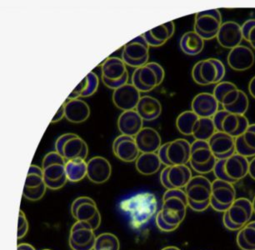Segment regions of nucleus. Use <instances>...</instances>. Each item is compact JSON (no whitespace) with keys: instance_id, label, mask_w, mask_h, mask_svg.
<instances>
[{"instance_id":"37","label":"nucleus","mask_w":255,"mask_h":250,"mask_svg":"<svg viewBox=\"0 0 255 250\" xmlns=\"http://www.w3.org/2000/svg\"><path fill=\"white\" fill-rule=\"evenodd\" d=\"M160 159L157 153H141L135 161L136 169L143 175H153L160 169Z\"/></svg>"},{"instance_id":"54","label":"nucleus","mask_w":255,"mask_h":250,"mask_svg":"<svg viewBox=\"0 0 255 250\" xmlns=\"http://www.w3.org/2000/svg\"></svg>"},{"instance_id":"23","label":"nucleus","mask_w":255,"mask_h":250,"mask_svg":"<svg viewBox=\"0 0 255 250\" xmlns=\"http://www.w3.org/2000/svg\"><path fill=\"white\" fill-rule=\"evenodd\" d=\"M219 44L225 49H235L241 45L243 39L241 26L234 21H227L222 23L217 37Z\"/></svg>"},{"instance_id":"2","label":"nucleus","mask_w":255,"mask_h":250,"mask_svg":"<svg viewBox=\"0 0 255 250\" xmlns=\"http://www.w3.org/2000/svg\"><path fill=\"white\" fill-rule=\"evenodd\" d=\"M188 208L184 189H169L163 194L162 210L158 213L167 225L177 230L186 217Z\"/></svg>"},{"instance_id":"18","label":"nucleus","mask_w":255,"mask_h":250,"mask_svg":"<svg viewBox=\"0 0 255 250\" xmlns=\"http://www.w3.org/2000/svg\"><path fill=\"white\" fill-rule=\"evenodd\" d=\"M96 238L90 225L76 221L70 230L69 246L72 250H94Z\"/></svg>"},{"instance_id":"52","label":"nucleus","mask_w":255,"mask_h":250,"mask_svg":"<svg viewBox=\"0 0 255 250\" xmlns=\"http://www.w3.org/2000/svg\"><path fill=\"white\" fill-rule=\"evenodd\" d=\"M161 250H181L179 248L175 247V246H168V247L163 248Z\"/></svg>"},{"instance_id":"9","label":"nucleus","mask_w":255,"mask_h":250,"mask_svg":"<svg viewBox=\"0 0 255 250\" xmlns=\"http://www.w3.org/2000/svg\"><path fill=\"white\" fill-rule=\"evenodd\" d=\"M101 74L104 85L110 90H115L128 84V71L122 59L110 57L101 65Z\"/></svg>"},{"instance_id":"50","label":"nucleus","mask_w":255,"mask_h":250,"mask_svg":"<svg viewBox=\"0 0 255 250\" xmlns=\"http://www.w3.org/2000/svg\"><path fill=\"white\" fill-rule=\"evenodd\" d=\"M249 91H250V95L255 99V76L250 79V84H249Z\"/></svg>"},{"instance_id":"15","label":"nucleus","mask_w":255,"mask_h":250,"mask_svg":"<svg viewBox=\"0 0 255 250\" xmlns=\"http://www.w3.org/2000/svg\"><path fill=\"white\" fill-rule=\"evenodd\" d=\"M121 59L126 65L135 69L148 64L149 46L143 38V34L125 44L123 48Z\"/></svg>"},{"instance_id":"13","label":"nucleus","mask_w":255,"mask_h":250,"mask_svg":"<svg viewBox=\"0 0 255 250\" xmlns=\"http://www.w3.org/2000/svg\"><path fill=\"white\" fill-rule=\"evenodd\" d=\"M71 214L78 222L86 223L96 230L101 225V215L97 204L90 197L81 196L74 199L71 204Z\"/></svg>"},{"instance_id":"4","label":"nucleus","mask_w":255,"mask_h":250,"mask_svg":"<svg viewBox=\"0 0 255 250\" xmlns=\"http://www.w3.org/2000/svg\"><path fill=\"white\" fill-rule=\"evenodd\" d=\"M249 158L235 153L230 158L218 160L214 169L216 179L235 184L249 174Z\"/></svg>"},{"instance_id":"43","label":"nucleus","mask_w":255,"mask_h":250,"mask_svg":"<svg viewBox=\"0 0 255 250\" xmlns=\"http://www.w3.org/2000/svg\"><path fill=\"white\" fill-rule=\"evenodd\" d=\"M250 102H249V98L247 95L244 91H241L240 97L234 105H230L229 107L225 108L224 110L228 112L234 114V115H245L247 110H249Z\"/></svg>"},{"instance_id":"36","label":"nucleus","mask_w":255,"mask_h":250,"mask_svg":"<svg viewBox=\"0 0 255 250\" xmlns=\"http://www.w3.org/2000/svg\"><path fill=\"white\" fill-rule=\"evenodd\" d=\"M179 45L184 54L196 56L204 50V40L194 31H189L182 36Z\"/></svg>"},{"instance_id":"19","label":"nucleus","mask_w":255,"mask_h":250,"mask_svg":"<svg viewBox=\"0 0 255 250\" xmlns=\"http://www.w3.org/2000/svg\"><path fill=\"white\" fill-rule=\"evenodd\" d=\"M47 189L42 168L32 164L26 177L23 196L30 201H38L44 196Z\"/></svg>"},{"instance_id":"17","label":"nucleus","mask_w":255,"mask_h":250,"mask_svg":"<svg viewBox=\"0 0 255 250\" xmlns=\"http://www.w3.org/2000/svg\"><path fill=\"white\" fill-rule=\"evenodd\" d=\"M193 178L189 166H166L161 171V184L167 190L169 189H184Z\"/></svg>"},{"instance_id":"35","label":"nucleus","mask_w":255,"mask_h":250,"mask_svg":"<svg viewBox=\"0 0 255 250\" xmlns=\"http://www.w3.org/2000/svg\"><path fill=\"white\" fill-rule=\"evenodd\" d=\"M100 85V80L97 74L90 72L85 76L79 85L72 91L68 100H77L79 98H88L95 95L97 92Z\"/></svg>"},{"instance_id":"42","label":"nucleus","mask_w":255,"mask_h":250,"mask_svg":"<svg viewBox=\"0 0 255 250\" xmlns=\"http://www.w3.org/2000/svg\"><path fill=\"white\" fill-rule=\"evenodd\" d=\"M120 240L116 235L104 233L96 238L94 250H120Z\"/></svg>"},{"instance_id":"1","label":"nucleus","mask_w":255,"mask_h":250,"mask_svg":"<svg viewBox=\"0 0 255 250\" xmlns=\"http://www.w3.org/2000/svg\"><path fill=\"white\" fill-rule=\"evenodd\" d=\"M120 208L128 215L132 228L138 230L154 216L158 210V201L154 194L143 192L123 200Z\"/></svg>"},{"instance_id":"27","label":"nucleus","mask_w":255,"mask_h":250,"mask_svg":"<svg viewBox=\"0 0 255 250\" xmlns=\"http://www.w3.org/2000/svg\"><path fill=\"white\" fill-rule=\"evenodd\" d=\"M220 104L213 94L200 93L192 101V111L199 118L212 119L219 111Z\"/></svg>"},{"instance_id":"29","label":"nucleus","mask_w":255,"mask_h":250,"mask_svg":"<svg viewBox=\"0 0 255 250\" xmlns=\"http://www.w3.org/2000/svg\"><path fill=\"white\" fill-rule=\"evenodd\" d=\"M143 120L137 111H124L118 119V128L121 134L135 137L143 128Z\"/></svg>"},{"instance_id":"16","label":"nucleus","mask_w":255,"mask_h":250,"mask_svg":"<svg viewBox=\"0 0 255 250\" xmlns=\"http://www.w3.org/2000/svg\"><path fill=\"white\" fill-rule=\"evenodd\" d=\"M236 199L234 184L216 179L212 182L210 206L217 212H225Z\"/></svg>"},{"instance_id":"49","label":"nucleus","mask_w":255,"mask_h":250,"mask_svg":"<svg viewBox=\"0 0 255 250\" xmlns=\"http://www.w3.org/2000/svg\"><path fill=\"white\" fill-rule=\"evenodd\" d=\"M249 175L251 177V179L255 180V157L252 158L250 161L249 164Z\"/></svg>"},{"instance_id":"25","label":"nucleus","mask_w":255,"mask_h":250,"mask_svg":"<svg viewBox=\"0 0 255 250\" xmlns=\"http://www.w3.org/2000/svg\"><path fill=\"white\" fill-rule=\"evenodd\" d=\"M87 165L88 179L94 184H105L111 177L112 166L107 158L95 156L90 158Z\"/></svg>"},{"instance_id":"38","label":"nucleus","mask_w":255,"mask_h":250,"mask_svg":"<svg viewBox=\"0 0 255 250\" xmlns=\"http://www.w3.org/2000/svg\"><path fill=\"white\" fill-rule=\"evenodd\" d=\"M236 242L241 250H255V221H250L238 231Z\"/></svg>"},{"instance_id":"22","label":"nucleus","mask_w":255,"mask_h":250,"mask_svg":"<svg viewBox=\"0 0 255 250\" xmlns=\"http://www.w3.org/2000/svg\"><path fill=\"white\" fill-rule=\"evenodd\" d=\"M199 74L205 85L220 84L225 78V67L222 62L217 59L210 58L198 62Z\"/></svg>"},{"instance_id":"32","label":"nucleus","mask_w":255,"mask_h":250,"mask_svg":"<svg viewBox=\"0 0 255 250\" xmlns=\"http://www.w3.org/2000/svg\"><path fill=\"white\" fill-rule=\"evenodd\" d=\"M241 91L234 83L222 81L216 85L213 95L223 109H225L237 101Z\"/></svg>"},{"instance_id":"45","label":"nucleus","mask_w":255,"mask_h":250,"mask_svg":"<svg viewBox=\"0 0 255 250\" xmlns=\"http://www.w3.org/2000/svg\"><path fill=\"white\" fill-rule=\"evenodd\" d=\"M28 222L25 214L23 210H19V215H18V240L23 239L25 237V235L28 234Z\"/></svg>"},{"instance_id":"46","label":"nucleus","mask_w":255,"mask_h":250,"mask_svg":"<svg viewBox=\"0 0 255 250\" xmlns=\"http://www.w3.org/2000/svg\"><path fill=\"white\" fill-rule=\"evenodd\" d=\"M156 225L158 226V229L161 230V231H163V232H173L174 231L175 229L171 227V226H169V225H167L164 221H163V219L161 218L160 215H159V213L158 212L157 215H156Z\"/></svg>"},{"instance_id":"51","label":"nucleus","mask_w":255,"mask_h":250,"mask_svg":"<svg viewBox=\"0 0 255 250\" xmlns=\"http://www.w3.org/2000/svg\"><path fill=\"white\" fill-rule=\"evenodd\" d=\"M17 250H36L32 245L27 243H22L17 246Z\"/></svg>"},{"instance_id":"39","label":"nucleus","mask_w":255,"mask_h":250,"mask_svg":"<svg viewBox=\"0 0 255 250\" xmlns=\"http://www.w3.org/2000/svg\"><path fill=\"white\" fill-rule=\"evenodd\" d=\"M87 163L84 159L66 161V174L69 181L77 183L87 176Z\"/></svg>"},{"instance_id":"31","label":"nucleus","mask_w":255,"mask_h":250,"mask_svg":"<svg viewBox=\"0 0 255 250\" xmlns=\"http://www.w3.org/2000/svg\"><path fill=\"white\" fill-rule=\"evenodd\" d=\"M65 118L73 124L85 122L90 116V108L84 100H69L64 103Z\"/></svg>"},{"instance_id":"28","label":"nucleus","mask_w":255,"mask_h":250,"mask_svg":"<svg viewBox=\"0 0 255 250\" xmlns=\"http://www.w3.org/2000/svg\"><path fill=\"white\" fill-rule=\"evenodd\" d=\"M134 139L141 153H157L162 145L158 131L149 127L142 128Z\"/></svg>"},{"instance_id":"20","label":"nucleus","mask_w":255,"mask_h":250,"mask_svg":"<svg viewBox=\"0 0 255 250\" xmlns=\"http://www.w3.org/2000/svg\"><path fill=\"white\" fill-rule=\"evenodd\" d=\"M141 93L132 84H126L114 90L113 102L115 106L124 111L134 110L140 100Z\"/></svg>"},{"instance_id":"47","label":"nucleus","mask_w":255,"mask_h":250,"mask_svg":"<svg viewBox=\"0 0 255 250\" xmlns=\"http://www.w3.org/2000/svg\"><path fill=\"white\" fill-rule=\"evenodd\" d=\"M192 78H193V80L196 83L197 85L204 86V82L202 80L201 76L199 74V67L198 62L194 64L193 69H192Z\"/></svg>"},{"instance_id":"44","label":"nucleus","mask_w":255,"mask_h":250,"mask_svg":"<svg viewBox=\"0 0 255 250\" xmlns=\"http://www.w3.org/2000/svg\"><path fill=\"white\" fill-rule=\"evenodd\" d=\"M243 38L250 43L253 49H255V19L245 21L241 25Z\"/></svg>"},{"instance_id":"12","label":"nucleus","mask_w":255,"mask_h":250,"mask_svg":"<svg viewBox=\"0 0 255 250\" xmlns=\"http://www.w3.org/2000/svg\"><path fill=\"white\" fill-rule=\"evenodd\" d=\"M55 150L66 161L73 159L85 160L89 154L86 142L75 133H64L59 136L55 143Z\"/></svg>"},{"instance_id":"14","label":"nucleus","mask_w":255,"mask_h":250,"mask_svg":"<svg viewBox=\"0 0 255 250\" xmlns=\"http://www.w3.org/2000/svg\"><path fill=\"white\" fill-rule=\"evenodd\" d=\"M222 14L219 9L202 11L195 14L194 31L204 41L217 37L222 25Z\"/></svg>"},{"instance_id":"7","label":"nucleus","mask_w":255,"mask_h":250,"mask_svg":"<svg viewBox=\"0 0 255 250\" xmlns=\"http://www.w3.org/2000/svg\"><path fill=\"white\" fill-rule=\"evenodd\" d=\"M158 158L163 165H187L190 160L191 143L184 138H178L163 143L158 148Z\"/></svg>"},{"instance_id":"5","label":"nucleus","mask_w":255,"mask_h":250,"mask_svg":"<svg viewBox=\"0 0 255 250\" xmlns=\"http://www.w3.org/2000/svg\"><path fill=\"white\" fill-rule=\"evenodd\" d=\"M42 170L47 188L51 190L62 189L68 181L66 160L56 151L50 152L44 156Z\"/></svg>"},{"instance_id":"6","label":"nucleus","mask_w":255,"mask_h":250,"mask_svg":"<svg viewBox=\"0 0 255 250\" xmlns=\"http://www.w3.org/2000/svg\"><path fill=\"white\" fill-rule=\"evenodd\" d=\"M165 72L160 64L149 62L134 69L132 75V85L140 93L150 92L163 83Z\"/></svg>"},{"instance_id":"34","label":"nucleus","mask_w":255,"mask_h":250,"mask_svg":"<svg viewBox=\"0 0 255 250\" xmlns=\"http://www.w3.org/2000/svg\"><path fill=\"white\" fill-rule=\"evenodd\" d=\"M235 151L245 158L255 157V124L250 125L243 135L235 138Z\"/></svg>"},{"instance_id":"8","label":"nucleus","mask_w":255,"mask_h":250,"mask_svg":"<svg viewBox=\"0 0 255 250\" xmlns=\"http://www.w3.org/2000/svg\"><path fill=\"white\" fill-rule=\"evenodd\" d=\"M253 215L252 201L247 198H239L224 212L223 224L230 231H239L250 222Z\"/></svg>"},{"instance_id":"24","label":"nucleus","mask_w":255,"mask_h":250,"mask_svg":"<svg viewBox=\"0 0 255 250\" xmlns=\"http://www.w3.org/2000/svg\"><path fill=\"white\" fill-rule=\"evenodd\" d=\"M208 142L212 152L218 160L230 158V156L236 153L235 138L227 133L216 131Z\"/></svg>"},{"instance_id":"53","label":"nucleus","mask_w":255,"mask_h":250,"mask_svg":"<svg viewBox=\"0 0 255 250\" xmlns=\"http://www.w3.org/2000/svg\"><path fill=\"white\" fill-rule=\"evenodd\" d=\"M252 207H253V211H254V214L255 215V195L254 197V199L252 200Z\"/></svg>"},{"instance_id":"26","label":"nucleus","mask_w":255,"mask_h":250,"mask_svg":"<svg viewBox=\"0 0 255 250\" xmlns=\"http://www.w3.org/2000/svg\"><path fill=\"white\" fill-rule=\"evenodd\" d=\"M227 62L233 70L246 71L255 64V54L249 47L240 45L230 50L228 54Z\"/></svg>"},{"instance_id":"41","label":"nucleus","mask_w":255,"mask_h":250,"mask_svg":"<svg viewBox=\"0 0 255 250\" xmlns=\"http://www.w3.org/2000/svg\"><path fill=\"white\" fill-rule=\"evenodd\" d=\"M199 118L192 110L181 113L176 120V127L179 133L185 136L193 135L194 126Z\"/></svg>"},{"instance_id":"11","label":"nucleus","mask_w":255,"mask_h":250,"mask_svg":"<svg viewBox=\"0 0 255 250\" xmlns=\"http://www.w3.org/2000/svg\"><path fill=\"white\" fill-rule=\"evenodd\" d=\"M217 161L208 141L194 140L191 143L189 163L196 173L204 175L214 171Z\"/></svg>"},{"instance_id":"33","label":"nucleus","mask_w":255,"mask_h":250,"mask_svg":"<svg viewBox=\"0 0 255 250\" xmlns=\"http://www.w3.org/2000/svg\"><path fill=\"white\" fill-rule=\"evenodd\" d=\"M162 105L156 98L152 96H142L135 110L142 120L153 121L158 119L162 114Z\"/></svg>"},{"instance_id":"3","label":"nucleus","mask_w":255,"mask_h":250,"mask_svg":"<svg viewBox=\"0 0 255 250\" xmlns=\"http://www.w3.org/2000/svg\"><path fill=\"white\" fill-rule=\"evenodd\" d=\"M188 206L195 212L208 210L211 202L212 182L204 175H196L184 188Z\"/></svg>"},{"instance_id":"21","label":"nucleus","mask_w":255,"mask_h":250,"mask_svg":"<svg viewBox=\"0 0 255 250\" xmlns=\"http://www.w3.org/2000/svg\"><path fill=\"white\" fill-rule=\"evenodd\" d=\"M113 153L119 159L125 163H132L137 160L140 151L136 144L134 137L118 136L113 143Z\"/></svg>"},{"instance_id":"10","label":"nucleus","mask_w":255,"mask_h":250,"mask_svg":"<svg viewBox=\"0 0 255 250\" xmlns=\"http://www.w3.org/2000/svg\"><path fill=\"white\" fill-rule=\"evenodd\" d=\"M218 132L227 133L233 138L243 135L250 126V123L245 115H234L222 109L212 118Z\"/></svg>"},{"instance_id":"48","label":"nucleus","mask_w":255,"mask_h":250,"mask_svg":"<svg viewBox=\"0 0 255 250\" xmlns=\"http://www.w3.org/2000/svg\"><path fill=\"white\" fill-rule=\"evenodd\" d=\"M64 118H65V111H64V103L63 105H61L60 108H59V110H58V112L55 114L54 115V117L53 118V120H52L51 123L52 124H55V123H58L60 121V120H63Z\"/></svg>"},{"instance_id":"40","label":"nucleus","mask_w":255,"mask_h":250,"mask_svg":"<svg viewBox=\"0 0 255 250\" xmlns=\"http://www.w3.org/2000/svg\"><path fill=\"white\" fill-rule=\"evenodd\" d=\"M216 132L213 119L199 118L194 126L193 137L195 140L209 141Z\"/></svg>"},{"instance_id":"30","label":"nucleus","mask_w":255,"mask_h":250,"mask_svg":"<svg viewBox=\"0 0 255 250\" xmlns=\"http://www.w3.org/2000/svg\"><path fill=\"white\" fill-rule=\"evenodd\" d=\"M175 31L174 21L157 26L143 33V37L149 47H160L173 37Z\"/></svg>"}]
</instances>
